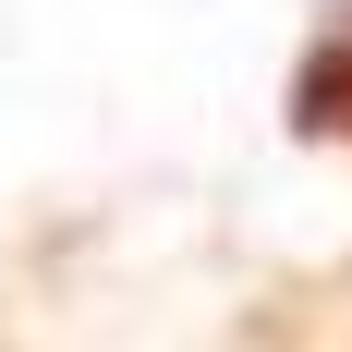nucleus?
Returning a JSON list of instances; mask_svg holds the SVG:
<instances>
[{
    "mask_svg": "<svg viewBox=\"0 0 352 352\" xmlns=\"http://www.w3.org/2000/svg\"><path fill=\"white\" fill-rule=\"evenodd\" d=\"M292 134L316 146H352V12L304 49V73H292Z\"/></svg>",
    "mask_w": 352,
    "mask_h": 352,
    "instance_id": "1",
    "label": "nucleus"
}]
</instances>
